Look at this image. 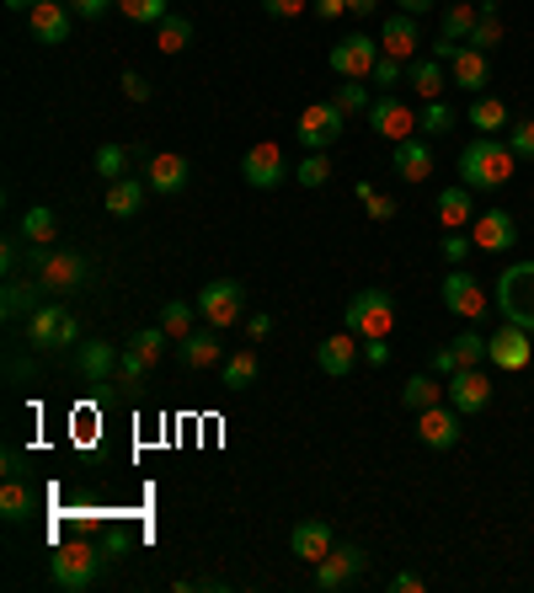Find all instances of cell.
Returning a JSON list of instances; mask_svg holds the SVG:
<instances>
[{
    "label": "cell",
    "mask_w": 534,
    "mask_h": 593,
    "mask_svg": "<svg viewBox=\"0 0 534 593\" xmlns=\"http://www.w3.org/2000/svg\"><path fill=\"white\" fill-rule=\"evenodd\" d=\"M119 86H123V96H129V102H150V81L140 75V70H129Z\"/></svg>",
    "instance_id": "54"
},
{
    "label": "cell",
    "mask_w": 534,
    "mask_h": 593,
    "mask_svg": "<svg viewBox=\"0 0 534 593\" xmlns=\"http://www.w3.org/2000/svg\"><path fill=\"white\" fill-rule=\"evenodd\" d=\"M28 28H32V43H70V28H75V11L70 0H38L28 11Z\"/></svg>",
    "instance_id": "19"
},
{
    "label": "cell",
    "mask_w": 534,
    "mask_h": 593,
    "mask_svg": "<svg viewBox=\"0 0 534 593\" xmlns=\"http://www.w3.org/2000/svg\"><path fill=\"white\" fill-rule=\"evenodd\" d=\"M454 369H460V364H454V354H449V342H444V348L433 354V375H444V380H449Z\"/></svg>",
    "instance_id": "59"
},
{
    "label": "cell",
    "mask_w": 534,
    "mask_h": 593,
    "mask_svg": "<svg viewBox=\"0 0 534 593\" xmlns=\"http://www.w3.org/2000/svg\"><path fill=\"white\" fill-rule=\"evenodd\" d=\"M358 204L369 208V219H380V225L396 219V198H390V193H374L369 182H358Z\"/></svg>",
    "instance_id": "47"
},
{
    "label": "cell",
    "mask_w": 534,
    "mask_h": 593,
    "mask_svg": "<svg viewBox=\"0 0 534 593\" xmlns=\"http://www.w3.org/2000/svg\"><path fill=\"white\" fill-rule=\"evenodd\" d=\"M70 354H75V369H81L86 386H113V380H119V358H123L119 342H86V337H81Z\"/></svg>",
    "instance_id": "16"
},
{
    "label": "cell",
    "mask_w": 534,
    "mask_h": 593,
    "mask_svg": "<svg viewBox=\"0 0 534 593\" xmlns=\"http://www.w3.org/2000/svg\"><path fill=\"white\" fill-rule=\"evenodd\" d=\"M267 331H273V316H267V310H251V316H246V337H257V342H263Z\"/></svg>",
    "instance_id": "57"
},
{
    "label": "cell",
    "mask_w": 534,
    "mask_h": 593,
    "mask_svg": "<svg viewBox=\"0 0 534 593\" xmlns=\"http://www.w3.org/2000/svg\"><path fill=\"white\" fill-rule=\"evenodd\" d=\"M177 358H182V369H214V364H225V342H219L214 327H193L177 342Z\"/></svg>",
    "instance_id": "22"
},
{
    "label": "cell",
    "mask_w": 534,
    "mask_h": 593,
    "mask_svg": "<svg viewBox=\"0 0 534 593\" xmlns=\"http://www.w3.org/2000/svg\"><path fill=\"white\" fill-rule=\"evenodd\" d=\"M150 369H155V364H150L145 354H134V348L123 342V358H119V380H123V386H145Z\"/></svg>",
    "instance_id": "46"
},
{
    "label": "cell",
    "mask_w": 534,
    "mask_h": 593,
    "mask_svg": "<svg viewBox=\"0 0 534 593\" xmlns=\"http://www.w3.org/2000/svg\"><path fill=\"white\" fill-rule=\"evenodd\" d=\"M327 177H331L327 150H310V155H305V161L295 166V182H299V187H327Z\"/></svg>",
    "instance_id": "43"
},
{
    "label": "cell",
    "mask_w": 534,
    "mask_h": 593,
    "mask_svg": "<svg viewBox=\"0 0 534 593\" xmlns=\"http://www.w3.org/2000/svg\"><path fill=\"white\" fill-rule=\"evenodd\" d=\"M331 545H337V540H331V524L327 519H299L295 530H289V551H295L299 562H327L331 556Z\"/></svg>",
    "instance_id": "21"
},
{
    "label": "cell",
    "mask_w": 534,
    "mask_h": 593,
    "mask_svg": "<svg viewBox=\"0 0 534 593\" xmlns=\"http://www.w3.org/2000/svg\"><path fill=\"white\" fill-rule=\"evenodd\" d=\"M28 342L32 348H75L81 342V321L64 299H43L28 316Z\"/></svg>",
    "instance_id": "5"
},
{
    "label": "cell",
    "mask_w": 534,
    "mask_h": 593,
    "mask_svg": "<svg viewBox=\"0 0 534 593\" xmlns=\"http://www.w3.org/2000/svg\"><path fill=\"white\" fill-rule=\"evenodd\" d=\"M374 60H380V43L369 32H348L342 43H331V75H342V81H369Z\"/></svg>",
    "instance_id": "10"
},
{
    "label": "cell",
    "mask_w": 534,
    "mask_h": 593,
    "mask_svg": "<svg viewBox=\"0 0 534 593\" xmlns=\"http://www.w3.org/2000/svg\"><path fill=\"white\" fill-rule=\"evenodd\" d=\"M240 177H246V187L267 193V187H278V182L289 177V161H284V150L273 145V140H257L240 155Z\"/></svg>",
    "instance_id": "13"
},
{
    "label": "cell",
    "mask_w": 534,
    "mask_h": 593,
    "mask_svg": "<svg viewBox=\"0 0 534 593\" xmlns=\"http://www.w3.org/2000/svg\"><path fill=\"white\" fill-rule=\"evenodd\" d=\"M475 22H481V0H454V6H444V32H439V38L471 43Z\"/></svg>",
    "instance_id": "35"
},
{
    "label": "cell",
    "mask_w": 534,
    "mask_h": 593,
    "mask_svg": "<svg viewBox=\"0 0 534 593\" xmlns=\"http://www.w3.org/2000/svg\"><path fill=\"white\" fill-rule=\"evenodd\" d=\"M342 327L353 331L358 342H369V337H390L396 327V299L386 289H358L348 299V310H342Z\"/></svg>",
    "instance_id": "4"
},
{
    "label": "cell",
    "mask_w": 534,
    "mask_h": 593,
    "mask_svg": "<svg viewBox=\"0 0 534 593\" xmlns=\"http://www.w3.org/2000/svg\"><path fill=\"white\" fill-rule=\"evenodd\" d=\"M497 310H503V321L534 331V263L503 267V278H497Z\"/></svg>",
    "instance_id": "6"
},
{
    "label": "cell",
    "mask_w": 534,
    "mask_h": 593,
    "mask_svg": "<svg viewBox=\"0 0 534 593\" xmlns=\"http://www.w3.org/2000/svg\"><path fill=\"white\" fill-rule=\"evenodd\" d=\"M417 17L412 11H396V17H386L380 22V49L386 54H396V60H417Z\"/></svg>",
    "instance_id": "26"
},
{
    "label": "cell",
    "mask_w": 534,
    "mask_h": 593,
    "mask_svg": "<svg viewBox=\"0 0 534 593\" xmlns=\"http://www.w3.org/2000/svg\"><path fill=\"white\" fill-rule=\"evenodd\" d=\"M449 354H454V364H460V369H471V364H481V358H486V337H481V331H460V337L449 342Z\"/></svg>",
    "instance_id": "44"
},
{
    "label": "cell",
    "mask_w": 534,
    "mask_h": 593,
    "mask_svg": "<svg viewBox=\"0 0 534 593\" xmlns=\"http://www.w3.org/2000/svg\"><path fill=\"white\" fill-rule=\"evenodd\" d=\"M439 0H401V11H412V17H422V11H433Z\"/></svg>",
    "instance_id": "63"
},
{
    "label": "cell",
    "mask_w": 534,
    "mask_h": 593,
    "mask_svg": "<svg viewBox=\"0 0 534 593\" xmlns=\"http://www.w3.org/2000/svg\"><path fill=\"white\" fill-rule=\"evenodd\" d=\"M417 444L433 449V454L454 449V444H460V412H454L449 401H439V407H422V412H417Z\"/></svg>",
    "instance_id": "15"
},
{
    "label": "cell",
    "mask_w": 534,
    "mask_h": 593,
    "mask_svg": "<svg viewBox=\"0 0 534 593\" xmlns=\"http://www.w3.org/2000/svg\"><path fill=\"white\" fill-rule=\"evenodd\" d=\"M449 81H454L460 91H471V96H481V91L492 86V60H486L481 49H471V43H465V49L449 60Z\"/></svg>",
    "instance_id": "23"
},
{
    "label": "cell",
    "mask_w": 534,
    "mask_h": 593,
    "mask_svg": "<svg viewBox=\"0 0 534 593\" xmlns=\"http://www.w3.org/2000/svg\"><path fill=\"white\" fill-rule=\"evenodd\" d=\"M475 214V187H465V182H454V187H444L439 193V219H444V231H460V225H471Z\"/></svg>",
    "instance_id": "28"
},
{
    "label": "cell",
    "mask_w": 534,
    "mask_h": 593,
    "mask_svg": "<svg viewBox=\"0 0 534 593\" xmlns=\"http://www.w3.org/2000/svg\"><path fill=\"white\" fill-rule=\"evenodd\" d=\"M193 305H198L204 327H214V331L246 321V289H240L236 278H214V284H204V295L193 299Z\"/></svg>",
    "instance_id": "7"
},
{
    "label": "cell",
    "mask_w": 534,
    "mask_h": 593,
    "mask_svg": "<svg viewBox=\"0 0 534 593\" xmlns=\"http://www.w3.org/2000/svg\"><path fill=\"white\" fill-rule=\"evenodd\" d=\"M363 358H369V364H374V369H386V364H390V348H386V337H369V342H363Z\"/></svg>",
    "instance_id": "55"
},
{
    "label": "cell",
    "mask_w": 534,
    "mask_h": 593,
    "mask_svg": "<svg viewBox=\"0 0 534 593\" xmlns=\"http://www.w3.org/2000/svg\"><path fill=\"white\" fill-rule=\"evenodd\" d=\"M390 166H396V177L401 182H428L433 177V145H428V134H412V140L390 145Z\"/></svg>",
    "instance_id": "20"
},
{
    "label": "cell",
    "mask_w": 534,
    "mask_h": 593,
    "mask_svg": "<svg viewBox=\"0 0 534 593\" xmlns=\"http://www.w3.org/2000/svg\"><path fill=\"white\" fill-rule=\"evenodd\" d=\"M17 231H22L28 246H54V236H60V214H54V208H43V204H32L28 214H22V225H17Z\"/></svg>",
    "instance_id": "33"
},
{
    "label": "cell",
    "mask_w": 534,
    "mask_h": 593,
    "mask_svg": "<svg viewBox=\"0 0 534 593\" xmlns=\"http://www.w3.org/2000/svg\"><path fill=\"white\" fill-rule=\"evenodd\" d=\"M6 6H11V11H32L38 0H6Z\"/></svg>",
    "instance_id": "64"
},
{
    "label": "cell",
    "mask_w": 534,
    "mask_h": 593,
    "mask_svg": "<svg viewBox=\"0 0 534 593\" xmlns=\"http://www.w3.org/2000/svg\"><path fill=\"white\" fill-rule=\"evenodd\" d=\"M28 278L43 289V299H64L91 278V263L70 246H28Z\"/></svg>",
    "instance_id": "1"
},
{
    "label": "cell",
    "mask_w": 534,
    "mask_h": 593,
    "mask_svg": "<svg viewBox=\"0 0 534 593\" xmlns=\"http://www.w3.org/2000/svg\"><path fill=\"white\" fill-rule=\"evenodd\" d=\"M187 177H193V166H187V155H150L145 161V182L150 193H182L187 187Z\"/></svg>",
    "instance_id": "25"
},
{
    "label": "cell",
    "mask_w": 534,
    "mask_h": 593,
    "mask_svg": "<svg viewBox=\"0 0 534 593\" xmlns=\"http://www.w3.org/2000/svg\"><path fill=\"white\" fill-rule=\"evenodd\" d=\"M129 161H134V150L129 145H96V155H91V166H96V177L102 182L129 177Z\"/></svg>",
    "instance_id": "40"
},
{
    "label": "cell",
    "mask_w": 534,
    "mask_h": 593,
    "mask_svg": "<svg viewBox=\"0 0 534 593\" xmlns=\"http://www.w3.org/2000/svg\"><path fill=\"white\" fill-rule=\"evenodd\" d=\"M119 11L140 28H155L161 17H172V0H119Z\"/></svg>",
    "instance_id": "42"
},
{
    "label": "cell",
    "mask_w": 534,
    "mask_h": 593,
    "mask_svg": "<svg viewBox=\"0 0 534 593\" xmlns=\"http://www.w3.org/2000/svg\"><path fill=\"white\" fill-rule=\"evenodd\" d=\"M145 198H150V182H140V177L107 182V214H113V219H134V214L145 208Z\"/></svg>",
    "instance_id": "29"
},
{
    "label": "cell",
    "mask_w": 534,
    "mask_h": 593,
    "mask_svg": "<svg viewBox=\"0 0 534 593\" xmlns=\"http://www.w3.org/2000/svg\"><path fill=\"white\" fill-rule=\"evenodd\" d=\"M0 466H6V476H28V471H22V466H28V460H22V454H17V449H6V460H0Z\"/></svg>",
    "instance_id": "61"
},
{
    "label": "cell",
    "mask_w": 534,
    "mask_h": 593,
    "mask_svg": "<svg viewBox=\"0 0 534 593\" xmlns=\"http://www.w3.org/2000/svg\"><path fill=\"white\" fill-rule=\"evenodd\" d=\"M166 342H172V337H166L161 327H145V331H134V337H129V348H134V354H145L150 364H161V354H166Z\"/></svg>",
    "instance_id": "48"
},
{
    "label": "cell",
    "mask_w": 534,
    "mask_h": 593,
    "mask_svg": "<svg viewBox=\"0 0 534 593\" xmlns=\"http://www.w3.org/2000/svg\"><path fill=\"white\" fill-rule=\"evenodd\" d=\"M444 310H449V316H460V321H475V316L486 310V289L475 284L471 267H449V278H444Z\"/></svg>",
    "instance_id": "18"
},
{
    "label": "cell",
    "mask_w": 534,
    "mask_h": 593,
    "mask_svg": "<svg viewBox=\"0 0 534 593\" xmlns=\"http://www.w3.org/2000/svg\"><path fill=\"white\" fill-rule=\"evenodd\" d=\"M102 566L107 556L86 545V540H70V545H54V556H49V583L64 593H86L96 577H102Z\"/></svg>",
    "instance_id": "3"
},
{
    "label": "cell",
    "mask_w": 534,
    "mask_h": 593,
    "mask_svg": "<svg viewBox=\"0 0 534 593\" xmlns=\"http://www.w3.org/2000/svg\"><path fill=\"white\" fill-rule=\"evenodd\" d=\"M390 589L396 593H422V577H417V572H396V577H390Z\"/></svg>",
    "instance_id": "58"
},
{
    "label": "cell",
    "mask_w": 534,
    "mask_h": 593,
    "mask_svg": "<svg viewBox=\"0 0 534 593\" xmlns=\"http://www.w3.org/2000/svg\"><path fill=\"white\" fill-rule=\"evenodd\" d=\"M369 129L380 134V140H390V145H401V140H412L417 134V108H407L396 91H380L374 102H369Z\"/></svg>",
    "instance_id": "9"
},
{
    "label": "cell",
    "mask_w": 534,
    "mask_h": 593,
    "mask_svg": "<svg viewBox=\"0 0 534 593\" xmlns=\"http://www.w3.org/2000/svg\"><path fill=\"white\" fill-rule=\"evenodd\" d=\"M471 241L481 252H492V257H507V252L518 246V219H513L507 208H481L471 219Z\"/></svg>",
    "instance_id": "14"
},
{
    "label": "cell",
    "mask_w": 534,
    "mask_h": 593,
    "mask_svg": "<svg viewBox=\"0 0 534 593\" xmlns=\"http://www.w3.org/2000/svg\"><path fill=\"white\" fill-rule=\"evenodd\" d=\"M310 11L327 17V22H337V17H348V0H310Z\"/></svg>",
    "instance_id": "56"
},
{
    "label": "cell",
    "mask_w": 534,
    "mask_h": 593,
    "mask_svg": "<svg viewBox=\"0 0 534 593\" xmlns=\"http://www.w3.org/2000/svg\"><path fill=\"white\" fill-rule=\"evenodd\" d=\"M310 0H263V11L273 17V22H289V17H299Z\"/></svg>",
    "instance_id": "52"
},
{
    "label": "cell",
    "mask_w": 534,
    "mask_h": 593,
    "mask_svg": "<svg viewBox=\"0 0 534 593\" xmlns=\"http://www.w3.org/2000/svg\"><path fill=\"white\" fill-rule=\"evenodd\" d=\"M374 86H396V81H407V60H396V54H386L380 49V60H374V75H369Z\"/></svg>",
    "instance_id": "49"
},
{
    "label": "cell",
    "mask_w": 534,
    "mask_h": 593,
    "mask_svg": "<svg viewBox=\"0 0 534 593\" xmlns=\"http://www.w3.org/2000/svg\"><path fill=\"white\" fill-rule=\"evenodd\" d=\"M460 49H465V43H454V38H439V43H433V60H454V54H460Z\"/></svg>",
    "instance_id": "60"
},
{
    "label": "cell",
    "mask_w": 534,
    "mask_h": 593,
    "mask_svg": "<svg viewBox=\"0 0 534 593\" xmlns=\"http://www.w3.org/2000/svg\"><path fill=\"white\" fill-rule=\"evenodd\" d=\"M374 6H380V0H348V11H353V17H374Z\"/></svg>",
    "instance_id": "62"
},
{
    "label": "cell",
    "mask_w": 534,
    "mask_h": 593,
    "mask_svg": "<svg viewBox=\"0 0 534 593\" xmlns=\"http://www.w3.org/2000/svg\"><path fill=\"white\" fill-rule=\"evenodd\" d=\"M193 316H198V305H187V299H166V305H161V321H155V327L166 331L172 342H182V337L193 331Z\"/></svg>",
    "instance_id": "39"
},
{
    "label": "cell",
    "mask_w": 534,
    "mask_h": 593,
    "mask_svg": "<svg viewBox=\"0 0 534 593\" xmlns=\"http://www.w3.org/2000/svg\"><path fill=\"white\" fill-rule=\"evenodd\" d=\"M444 401V386L433 380V375H412L407 386H401V407L407 412H422V407H439Z\"/></svg>",
    "instance_id": "38"
},
{
    "label": "cell",
    "mask_w": 534,
    "mask_h": 593,
    "mask_svg": "<svg viewBox=\"0 0 534 593\" xmlns=\"http://www.w3.org/2000/svg\"><path fill=\"white\" fill-rule=\"evenodd\" d=\"M316 364H321V375H331V380L353 375V364H358V337H353L348 327H342V331H331L327 342L316 348Z\"/></svg>",
    "instance_id": "24"
},
{
    "label": "cell",
    "mask_w": 534,
    "mask_h": 593,
    "mask_svg": "<svg viewBox=\"0 0 534 593\" xmlns=\"http://www.w3.org/2000/svg\"><path fill=\"white\" fill-rule=\"evenodd\" d=\"M0 519H6V524L32 519V487L22 476H6V487H0Z\"/></svg>",
    "instance_id": "34"
},
{
    "label": "cell",
    "mask_w": 534,
    "mask_h": 593,
    "mask_svg": "<svg viewBox=\"0 0 534 593\" xmlns=\"http://www.w3.org/2000/svg\"><path fill=\"white\" fill-rule=\"evenodd\" d=\"M465 119H471V129H481V134L513 129V113H507V102H503V96H486V91H481V96L471 102V113H465Z\"/></svg>",
    "instance_id": "32"
},
{
    "label": "cell",
    "mask_w": 534,
    "mask_h": 593,
    "mask_svg": "<svg viewBox=\"0 0 534 593\" xmlns=\"http://www.w3.org/2000/svg\"><path fill=\"white\" fill-rule=\"evenodd\" d=\"M363 566H369V551H363V545H331L327 562H316V589L321 593L348 589V583L363 577Z\"/></svg>",
    "instance_id": "12"
},
{
    "label": "cell",
    "mask_w": 534,
    "mask_h": 593,
    "mask_svg": "<svg viewBox=\"0 0 534 593\" xmlns=\"http://www.w3.org/2000/svg\"><path fill=\"white\" fill-rule=\"evenodd\" d=\"M444 401H449V407H454L460 417L486 412V407H492V380H486V375H481L475 364H471V369H454V375L444 380Z\"/></svg>",
    "instance_id": "11"
},
{
    "label": "cell",
    "mask_w": 534,
    "mask_h": 593,
    "mask_svg": "<svg viewBox=\"0 0 534 593\" xmlns=\"http://www.w3.org/2000/svg\"><path fill=\"white\" fill-rule=\"evenodd\" d=\"M407 86L417 91V102H439L444 96V60H433V54L407 60Z\"/></svg>",
    "instance_id": "27"
},
{
    "label": "cell",
    "mask_w": 534,
    "mask_h": 593,
    "mask_svg": "<svg viewBox=\"0 0 534 593\" xmlns=\"http://www.w3.org/2000/svg\"><path fill=\"white\" fill-rule=\"evenodd\" d=\"M486 358L503 369V375H518V369H530L534 364V342L524 327H513V321H503V331L497 337H486Z\"/></svg>",
    "instance_id": "17"
},
{
    "label": "cell",
    "mask_w": 534,
    "mask_h": 593,
    "mask_svg": "<svg viewBox=\"0 0 534 593\" xmlns=\"http://www.w3.org/2000/svg\"><path fill=\"white\" fill-rule=\"evenodd\" d=\"M342 129H348V113H342L337 102H310L295 123V140L305 150H331L342 140Z\"/></svg>",
    "instance_id": "8"
},
{
    "label": "cell",
    "mask_w": 534,
    "mask_h": 593,
    "mask_svg": "<svg viewBox=\"0 0 534 593\" xmlns=\"http://www.w3.org/2000/svg\"><path fill=\"white\" fill-rule=\"evenodd\" d=\"M187 43H193V22H187V17L172 11V17L155 22V49H161V54H182Z\"/></svg>",
    "instance_id": "37"
},
{
    "label": "cell",
    "mask_w": 534,
    "mask_h": 593,
    "mask_svg": "<svg viewBox=\"0 0 534 593\" xmlns=\"http://www.w3.org/2000/svg\"><path fill=\"white\" fill-rule=\"evenodd\" d=\"M32 299H43V289H38L32 278H6V295H0V316H6V321H28L32 310H38Z\"/></svg>",
    "instance_id": "31"
},
{
    "label": "cell",
    "mask_w": 534,
    "mask_h": 593,
    "mask_svg": "<svg viewBox=\"0 0 534 593\" xmlns=\"http://www.w3.org/2000/svg\"><path fill=\"white\" fill-rule=\"evenodd\" d=\"M507 145H513V155H518V161H534V119L513 123V129H507Z\"/></svg>",
    "instance_id": "50"
},
{
    "label": "cell",
    "mask_w": 534,
    "mask_h": 593,
    "mask_svg": "<svg viewBox=\"0 0 534 593\" xmlns=\"http://www.w3.org/2000/svg\"><path fill=\"white\" fill-rule=\"evenodd\" d=\"M497 43H503V17H497V6H492V0H481V22H475V32H471V49L492 54Z\"/></svg>",
    "instance_id": "41"
},
{
    "label": "cell",
    "mask_w": 534,
    "mask_h": 593,
    "mask_svg": "<svg viewBox=\"0 0 534 593\" xmlns=\"http://www.w3.org/2000/svg\"><path fill=\"white\" fill-rule=\"evenodd\" d=\"M513 166H518V155H513V145H503L497 134H481V140H471V145L460 150V182L475 187V193L507 187Z\"/></svg>",
    "instance_id": "2"
},
{
    "label": "cell",
    "mask_w": 534,
    "mask_h": 593,
    "mask_svg": "<svg viewBox=\"0 0 534 593\" xmlns=\"http://www.w3.org/2000/svg\"><path fill=\"white\" fill-rule=\"evenodd\" d=\"M331 102H337V108H342V113L353 119V113H369V102H374V96H369V86H363V81H342Z\"/></svg>",
    "instance_id": "45"
},
{
    "label": "cell",
    "mask_w": 534,
    "mask_h": 593,
    "mask_svg": "<svg viewBox=\"0 0 534 593\" xmlns=\"http://www.w3.org/2000/svg\"><path fill=\"white\" fill-rule=\"evenodd\" d=\"M113 6H119V0H70V11H75V17H86V22H96V17H107Z\"/></svg>",
    "instance_id": "53"
},
{
    "label": "cell",
    "mask_w": 534,
    "mask_h": 593,
    "mask_svg": "<svg viewBox=\"0 0 534 593\" xmlns=\"http://www.w3.org/2000/svg\"><path fill=\"white\" fill-rule=\"evenodd\" d=\"M257 375H263V364H257V354H251V348H240V354H225V364H219V386L230 390V396L251 390V386H257Z\"/></svg>",
    "instance_id": "30"
},
{
    "label": "cell",
    "mask_w": 534,
    "mask_h": 593,
    "mask_svg": "<svg viewBox=\"0 0 534 593\" xmlns=\"http://www.w3.org/2000/svg\"><path fill=\"white\" fill-rule=\"evenodd\" d=\"M475 252V241H471V231H449L444 236V257H449V267H465V257Z\"/></svg>",
    "instance_id": "51"
},
{
    "label": "cell",
    "mask_w": 534,
    "mask_h": 593,
    "mask_svg": "<svg viewBox=\"0 0 534 593\" xmlns=\"http://www.w3.org/2000/svg\"><path fill=\"white\" fill-rule=\"evenodd\" d=\"M454 123H460V108H454V102H444V96H439V102H422V108H417V134H428V140L449 134Z\"/></svg>",
    "instance_id": "36"
}]
</instances>
